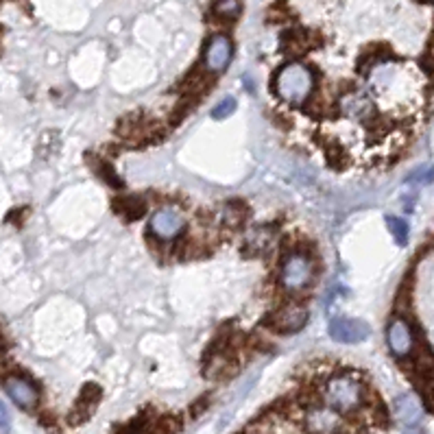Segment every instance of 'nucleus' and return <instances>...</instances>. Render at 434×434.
<instances>
[{
  "label": "nucleus",
  "mask_w": 434,
  "mask_h": 434,
  "mask_svg": "<svg viewBox=\"0 0 434 434\" xmlns=\"http://www.w3.org/2000/svg\"><path fill=\"white\" fill-rule=\"evenodd\" d=\"M273 240H275V229L262 225V227L249 229L247 236H245V247H247L251 253H264V251L271 249Z\"/></svg>",
  "instance_id": "4468645a"
},
{
  "label": "nucleus",
  "mask_w": 434,
  "mask_h": 434,
  "mask_svg": "<svg viewBox=\"0 0 434 434\" xmlns=\"http://www.w3.org/2000/svg\"><path fill=\"white\" fill-rule=\"evenodd\" d=\"M315 262L305 253H291L279 271V282L288 293H299L312 282Z\"/></svg>",
  "instance_id": "7ed1b4c3"
},
{
  "label": "nucleus",
  "mask_w": 434,
  "mask_h": 434,
  "mask_svg": "<svg viewBox=\"0 0 434 434\" xmlns=\"http://www.w3.org/2000/svg\"><path fill=\"white\" fill-rule=\"evenodd\" d=\"M341 114L353 122H371L375 118V105L365 92H347L339 100Z\"/></svg>",
  "instance_id": "1a4fd4ad"
},
{
  "label": "nucleus",
  "mask_w": 434,
  "mask_h": 434,
  "mask_svg": "<svg viewBox=\"0 0 434 434\" xmlns=\"http://www.w3.org/2000/svg\"><path fill=\"white\" fill-rule=\"evenodd\" d=\"M114 208L118 210V214H122L129 221H138L140 216H144L146 212V201L142 197H120L118 201H114Z\"/></svg>",
  "instance_id": "2eb2a0df"
},
{
  "label": "nucleus",
  "mask_w": 434,
  "mask_h": 434,
  "mask_svg": "<svg viewBox=\"0 0 434 434\" xmlns=\"http://www.w3.org/2000/svg\"><path fill=\"white\" fill-rule=\"evenodd\" d=\"M236 107H238L236 100H234L232 96H227V98H223L221 103L212 110V118H214V120H225V118H229V116L236 112Z\"/></svg>",
  "instance_id": "a211bd4d"
},
{
  "label": "nucleus",
  "mask_w": 434,
  "mask_h": 434,
  "mask_svg": "<svg viewBox=\"0 0 434 434\" xmlns=\"http://www.w3.org/2000/svg\"><path fill=\"white\" fill-rule=\"evenodd\" d=\"M214 7H216V13L225 18H236L240 13V0H216Z\"/></svg>",
  "instance_id": "6ab92c4d"
},
{
  "label": "nucleus",
  "mask_w": 434,
  "mask_h": 434,
  "mask_svg": "<svg viewBox=\"0 0 434 434\" xmlns=\"http://www.w3.org/2000/svg\"><path fill=\"white\" fill-rule=\"evenodd\" d=\"M387 341H389V347L397 358H406V356L413 351V345H415L411 325H408L404 319H393L389 329H387Z\"/></svg>",
  "instance_id": "9b49d317"
},
{
  "label": "nucleus",
  "mask_w": 434,
  "mask_h": 434,
  "mask_svg": "<svg viewBox=\"0 0 434 434\" xmlns=\"http://www.w3.org/2000/svg\"><path fill=\"white\" fill-rule=\"evenodd\" d=\"M0 428L7 430L9 428V411H7V406L0 401Z\"/></svg>",
  "instance_id": "412c9836"
},
{
  "label": "nucleus",
  "mask_w": 434,
  "mask_h": 434,
  "mask_svg": "<svg viewBox=\"0 0 434 434\" xmlns=\"http://www.w3.org/2000/svg\"><path fill=\"white\" fill-rule=\"evenodd\" d=\"M98 401H100V387H96V385H86V387L81 389L79 399H76V404H74V408H72V413H70V421H72V423H83V421H88V419L94 415Z\"/></svg>",
  "instance_id": "ddd939ff"
},
{
  "label": "nucleus",
  "mask_w": 434,
  "mask_h": 434,
  "mask_svg": "<svg viewBox=\"0 0 434 434\" xmlns=\"http://www.w3.org/2000/svg\"><path fill=\"white\" fill-rule=\"evenodd\" d=\"M275 92L288 105H303L315 92V72L305 64L291 61L277 72Z\"/></svg>",
  "instance_id": "f03ea898"
},
{
  "label": "nucleus",
  "mask_w": 434,
  "mask_h": 434,
  "mask_svg": "<svg viewBox=\"0 0 434 434\" xmlns=\"http://www.w3.org/2000/svg\"><path fill=\"white\" fill-rule=\"evenodd\" d=\"M5 391L11 397V401L22 408V411H35L37 404H40V389L33 385L29 377L24 375H7L3 380Z\"/></svg>",
  "instance_id": "423d86ee"
},
{
  "label": "nucleus",
  "mask_w": 434,
  "mask_h": 434,
  "mask_svg": "<svg viewBox=\"0 0 434 434\" xmlns=\"http://www.w3.org/2000/svg\"><path fill=\"white\" fill-rule=\"evenodd\" d=\"M393 415H395V419L401 426L415 428L421 421V417H423V408H421L419 399L413 393H401L393 401Z\"/></svg>",
  "instance_id": "f8f14e48"
},
{
  "label": "nucleus",
  "mask_w": 434,
  "mask_h": 434,
  "mask_svg": "<svg viewBox=\"0 0 434 434\" xmlns=\"http://www.w3.org/2000/svg\"><path fill=\"white\" fill-rule=\"evenodd\" d=\"M371 334V327L360 319H349V317H336L329 321V336L336 343L356 345L367 341Z\"/></svg>",
  "instance_id": "0eeeda50"
},
{
  "label": "nucleus",
  "mask_w": 434,
  "mask_h": 434,
  "mask_svg": "<svg viewBox=\"0 0 434 434\" xmlns=\"http://www.w3.org/2000/svg\"><path fill=\"white\" fill-rule=\"evenodd\" d=\"M232 42H229L227 35H214L210 42H208V48H206V68L210 72H223L229 61H232Z\"/></svg>",
  "instance_id": "9d476101"
},
{
  "label": "nucleus",
  "mask_w": 434,
  "mask_h": 434,
  "mask_svg": "<svg viewBox=\"0 0 434 434\" xmlns=\"http://www.w3.org/2000/svg\"><path fill=\"white\" fill-rule=\"evenodd\" d=\"M308 310L303 308L301 303H288V305H282L269 321L266 325L273 327L277 334H295L299 332L305 323H308Z\"/></svg>",
  "instance_id": "6e6552de"
},
{
  "label": "nucleus",
  "mask_w": 434,
  "mask_h": 434,
  "mask_svg": "<svg viewBox=\"0 0 434 434\" xmlns=\"http://www.w3.org/2000/svg\"><path fill=\"white\" fill-rule=\"evenodd\" d=\"M184 225H186V218H184V212L180 208H160L156 214L151 216V223H148V229L153 232V236L160 238V240H175L184 232Z\"/></svg>",
  "instance_id": "39448f33"
},
{
  "label": "nucleus",
  "mask_w": 434,
  "mask_h": 434,
  "mask_svg": "<svg viewBox=\"0 0 434 434\" xmlns=\"http://www.w3.org/2000/svg\"><path fill=\"white\" fill-rule=\"evenodd\" d=\"M365 395L367 393H365L363 382L353 375H347V373L329 377L323 387V393H321L323 406L332 408V411L339 413L341 417L358 411V408L365 404Z\"/></svg>",
  "instance_id": "f257e3e1"
},
{
  "label": "nucleus",
  "mask_w": 434,
  "mask_h": 434,
  "mask_svg": "<svg viewBox=\"0 0 434 434\" xmlns=\"http://www.w3.org/2000/svg\"><path fill=\"white\" fill-rule=\"evenodd\" d=\"M303 428L308 434H343L345 423L339 413L327 406H310L303 417Z\"/></svg>",
  "instance_id": "20e7f679"
},
{
  "label": "nucleus",
  "mask_w": 434,
  "mask_h": 434,
  "mask_svg": "<svg viewBox=\"0 0 434 434\" xmlns=\"http://www.w3.org/2000/svg\"><path fill=\"white\" fill-rule=\"evenodd\" d=\"M404 434H426V432H423V430H419V428L415 426V428H406V432H404Z\"/></svg>",
  "instance_id": "4be33fe9"
},
{
  "label": "nucleus",
  "mask_w": 434,
  "mask_h": 434,
  "mask_svg": "<svg viewBox=\"0 0 434 434\" xmlns=\"http://www.w3.org/2000/svg\"><path fill=\"white\" fill-rule=\"evenodd\" d=\"M96 172L103 177V180L107 182V184H112V186H116V188H120L122 186V182L118 180V172L110 166V164H105V162H98V166H96Z\"/></svg>",
  "instance_id": "aec40b11"
},
{
  "label": "nucleus",
  "mask_w": 434,
  "mask_h": 434,
  "mask_svg": "<svg viewBox=\"0 0 434 434\" xmlns=\"http://www.w3.org/2000/svg\"><path fill=\"white\" fill-rule=\"evenodd\" d=\"M387 225H389V232L395 238V242L404 247L408 242V223L399 216H387Z\"/></svg>",
  "instance_id": "f3484780"
},
{
  "label": "nucleus",
  "mask_w": 434,
  "mask_h": 434,
  "mask_svg": "<svg viewBox=\"0 0 434 434\" xmlns=\"http://www.w3.org/2000/svg\"><path fill=\"white\" fill-rule=\"evenodd\" d=\"M247 212L238 206V203H227V206L221 210V223L227 227V229H236L242 225Z\"/></svg>",
  "instance_id": "dca6fc26"
}]
</instances>
